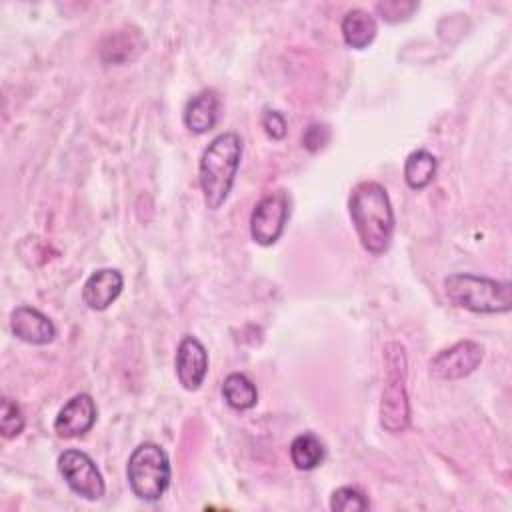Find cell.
<instances>
[{"label":"cell","instance_id":"obj_11","mask_svg":"<svg viewBox=\"0 0 512 512\" xmlns=\"http://www.w3.org/2000/svg\"><path fill=\"white\" fill-rule=\"evenodd\" d=\"M10 330L12 334L28 344H48L56 336L54 322L32 306H18L10 314Z\"/></svg>","mask_w":512,"mask_h":512},{"label":"cell","instance_id":"obj_22","mask_svg":"<svg viewBox=\"0 0 512 512\" xmlns=\"http://www.w3.org/2000/svg\"><path fill=\"white\" fill-rule=\"evenodd\" d=\"M262 128L272 140H282L286 136V120L278 110H266L262 114Z\"/></svg>","mask_w":512,"mask_h":512},{"label":"cell","instance_id":"obj_14","mask_svg":"<svg viewBox=\"0 0 512 512\" xmlns=\"http://www.w3.org/2000/svg\"><path fill=\"white\" fill-rule=\"evenodd\" d=\"M340 30H342L344 42L350 48L362 50V48H368L372 44V40L376 38L378 26H376V20L372 14H368L362 8H352L344 14Z\"/></svg>","mask_w":512,"mask_h":512},{"label":"cell","instance_id":"obj_9","mask_svg":"<svg viewBox=\"0 0 512 512\" xmlns=\"http://www.w3.org/2000/svg\"><path fill=\"white\" fill-rule=\"evenodd\" d=\"M98 410L90 394L72 396L54 418V432L60 438H76L86 434L96 422Z\"/></svg>","mask_w":512,"mask_h":512},{"label":"cell","instance_id":"obj_13","mask_svg":"<svg viewBox=\"0 0 512 512\" xmlns=\"http://www.w3.org/2000/svg\"><path fill=\"white\" fill-rule=\"evenodd\" d=\"M218 108L220 100L214 90H202L196 96H192L184 108V124L194 134H204L214 128L218 120Z\"/></svg>","mask_w":512,"mask_h":512},{"label":"cell","instance_id":"obj_7","mask_svg":"<svg viewBox=\"0 0 512 512\" xmlns=\"http://www.w3.org/2000/svg\"><path fill=\"white\" fill-rule=\"evenodd\" d=\"M290 214V198L284 190L262 196L250 214V236L260 246H272L284 232Z\"/></svg>","mask_w":512,"mask_h":512},{"label":"cell","instance_id":"obj_15","mask_svg":"<svg viewBox=\"0 0 512 512\" xmlns=\"http://www.w3.org/2000/svg\"><path fill=\"white\" fill-rule=\"evenodd\" d=\"M222 396L234 410H250L258 402L256 384L242 372H232L222 382Z\"/></svg>","mask_w":512,"mask_h":512},{"label":"cell","instance_id":"obj_1","mask_svg":"<svg viewBox=\"0 0 512 512\" xmlns=\"http://www.w3.org/2000/svg\"><path fill=\"white\" fill-rule=\"evenodd\" d=\"M348 212L362 248L374 256L384 254L394 236V210L386 188L374 180L356 184L348 198Z\"/></svg>","mask_w":512,"mask_h":512},{"label":"cell","instance_id":"obj_2","mask_svg":"<svg viewBox=\"0 0 512 512\" xmlns=\"http://www.w3.org/2000/svg\"><path fill=\"white\" fill-rule=\"evenodd\" d=\"M242 158V138L236 132L218 134L202 152L198 178L204 204L216 210L228 198Z\"/></svg>","mask_w":512,"mask_h":512},{"label":"cell","instance_id":"obj_8","mask_svg":"<svg viewBox=\"0 0 512 512\" xmlns=\"http://www.w3.org/2000/svg\"><path fill=\"white\" fill-rule=\"evenodd\" d=\"M484 358V348L474 340H460L440 350L430 360V376L436 380H460L472 374Z\"/></svg>","mask_w":512,"mask_h":512},{"label":"cell","instance_id":"obj_21","mask_svg":"<svg viewBox=\"0 0 512 512\" xmlns=\"http://www.w3.org/2000/svg\"><path fill=\"white\" fill-rule=\"evenodd\" d=\"M330 142V128L320 122H312L302 134V146L308 152H320Z\"/></svg>","mask_w":512,"mask_h":512},{"label":"cell","instance_id":"obj_20","mask_svg":"<svg viewBox=\"0 0 512 512\" xmlns=\"http://www.w3.org/2000/svg\"><path fill=\"white\" fill-rule=\"evenodd\" d=\"M418 8L416 2H400V0H384L376 4L378 14L386 20V22H400L410 18V14Z\"/></svg>","mask_w":512,"mask_h":512},{"label":"cell","instance_id":"obj_17","mask_svg":"<svg viewBox=\"0 0 512 512\" xmlns=\"http://www.w3.org/2000/svg\"><path fill=\"white\" fill-rule=\"evenodd\" d=\"M326 448L312 432L298 434L290 444V460L298 470H314L324 462Z\"/></svg>","mask_w":512,"mask_h":512},{"label":"cell","instance_id":"obj_19","mask_svg":"<svg viewBox=\"0 0 512 512\" xmlns=\"http://www.w3.org/2000/svg\"><path fill=\"white\" fill-rule=\"evenodd\" d=\"M24 430V416L20 406L10 400V398H2L0 404V432L4 438H16L20 432Z\"/></svg>","mask_w":512,"mask_h":512},{"label":"cell","instance_id":"obj_18","mask_svg":"<svg viewBox=\"0 0 512 512\" xmlns=\"http://www.w3.org/2000/svg\"><path fill=\"white\" fill-rule=\"evenodd\" d=\"M368 506L366 496L352 486H340L330 496V510L334 512H362Z\"/></svg>","mask_w":512,"mask_h":512},{"label":"cell","instance_id":"obj_4","mask_svg":"<svg viewBox=\"0 0 512 512\" xmlns=\"http://www.w3.org/2000/svg\"><path fill=\"white\" fill-rule=\"evenodd\" d=\"M406 352L400 342L384 346V388L380 396V426L400 434L410 424V402L406 392Z\"/></svg>","mask_w":512,"mask_h":512},{"label":"cell","instance_id":"obj_12","mask_svg":"<svg viewBox=\"0 0 512 512\" xmlns=\"http://www.w3.org/2000/svg\"><path fill=\"white\" fill-rule=\"evenodd\" d=\"M124 278L116 268H100L82 286V300L92 310H106L122 292Z\"/></svg>","mask_w":512,"mask_h":512},{"label":"cell","instance_id":"obj_6","mask_svg":"<svg viewBox=\"0 0 512 512\" xmlns=\"http://www.w3.org/2000/svg\"><path fill=\"white\" fill-rule=\"evenodd\" d=\"M58 472L62 474L68 488L84 500H100L106 492L98 466L82 450H64L58 456Z\"/></svg>","mask_w":512,"mask_h":512},{"label":"cell","instance_id":"obj_16","mask_svg":"<svg viewBox=\"0 0 512 512\" xmlns=\"http://www.w3.org/2000/svg\"><path fill=\"white\" fill-rule=\"evenodd\" d=\"M436 168H438V160L432 152L424 148L414 150L408 154L404 162V180L412 190H422L434 180Z\"/></svg>","mask_w":512,"mask_h":512},{"label":"cell","instance_id":"obj_5","mask_svg":"<svg viewBox=\"0 0 512 512\" xmlns=\"http://www.w3.org/2000/svg\"><path fill=\"white\" fill-rule=\"evenodd\" d=\"M126 478L136 498L156 502L170 484V460L164 448L154 442L138 444L126 464Z\"/></svg>","mask_w":512,"mask_h":512},{"label":"cell","instance_id":"obj_10","mask_svg":"<svg viewBox=\"0 0 512 512\" xmlns=\"http://www.w3.org/2000/svg\"><path fill=\"white\" fill-rule=\"evenodd\" d=\"M208 372V352L194 336H184L176 350V376L182 388L198 390Z\"/></svg>","mask_w":512,"mask_h":512},{"label":"cell","instance_id":"obj_3","mask_svg":"<svg viewBox=\"0 0 512 512\" xmlns=\"http://www.w3.org/2000/svg\"><path fill=\"white\" fill-rule=\"evenodd\" d=\"M444 294L454 306L476 314H504L512 308V286L508 280L458 272L444 280Z\"/></svg>","mask_w":512,"mask_h":512}]
</instances>
